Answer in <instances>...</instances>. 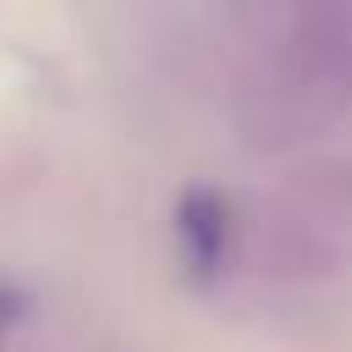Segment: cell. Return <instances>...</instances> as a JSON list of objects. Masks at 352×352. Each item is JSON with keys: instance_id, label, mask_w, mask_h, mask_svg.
Wrapping results in <instances>:
<instances>
[{"instance_id": "6da1fadb", "label": "cell", "mask_w": 352, "mask_h": 352, "mask_svg": "<svg viewBox=\"0 0 352 352\" xmlns=\"http://www.w3.org/2000/svg\"><path fill=\"white\" fill-rule=\"evenodd\" d=\"M176 231L187 242V258L198 270H214L226 258V204L214 192H187L182 214H176Z\"/></svg>"}, {"instance_id": "7a4b0ae2", "label": "cell", "mask_w": 352, "mask_h": 352, "mask_svg": "<svg viewBox=\"0 0 352 352\" xmlns=\"http://www.w3.org/2000/svg\"><path fill=\"white\" fill-rule=\"evenodd\" d=\"M11 319H16V292H6V286H0V336H6V324H11Z\"/></svg>"}]
</instances>
